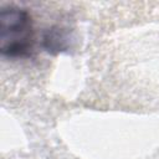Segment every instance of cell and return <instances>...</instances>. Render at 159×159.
<instances>
[{"label": "cell", "mask_w": 159, "mask_h": 159, "mask_svg": "<svg viewBox=\"0 0 159 159\" xmlns=\"http://www.w3.org/2000/svg\"><path fill=\"white\" fill-rule=\"evenodd\" d=\"M0 48L7 57H29L34 48V27L30 14L10 6L0 11Z\"/></svg>", "instance_id": "cell-1"}]
</instances>
